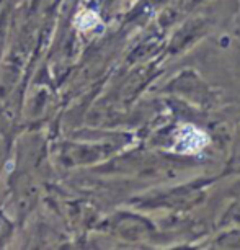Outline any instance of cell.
Instances as JSON below:
<instances>
[{"label": "cell", "mask_w": 240, "mask_h": 250, "mask_svg": "<svg viewBox=\"0 0 240 250\" xmlns=\"http://www.w3.org/2000/svg\"><path fill=\"white\" fill-rule=\"evenodd\" d=\"M206 139L208 138H206L204 133L188 126L185 131H181L177 149L183 150V152H195V150H200L206 144Z\"/></svg>", "instance_id": "1"}]
</instances>
